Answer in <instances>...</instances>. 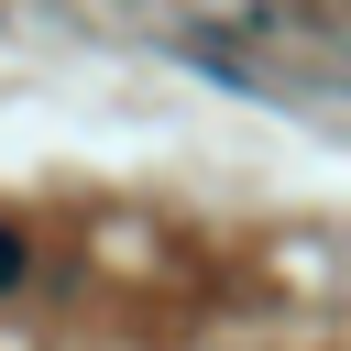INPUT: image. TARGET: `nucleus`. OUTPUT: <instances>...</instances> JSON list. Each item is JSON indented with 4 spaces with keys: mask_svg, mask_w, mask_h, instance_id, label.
Instances as JSON below:
<instances>
[{
    "mask_svg": "<svg viewBox=\"0 0 351 351\" xmlns=\"http://www.w3.org/2000/svg\"><path fill=\"white\" fill-rule=\"evenodd\" d=\"M11 274H22V241H11V230H0V285H11Z\"/></svg>",
    "mask_w": 351,
    "mask_h": 351,
    "instance_id": "1",
    "label": "nucleus"
}]
</instances>
